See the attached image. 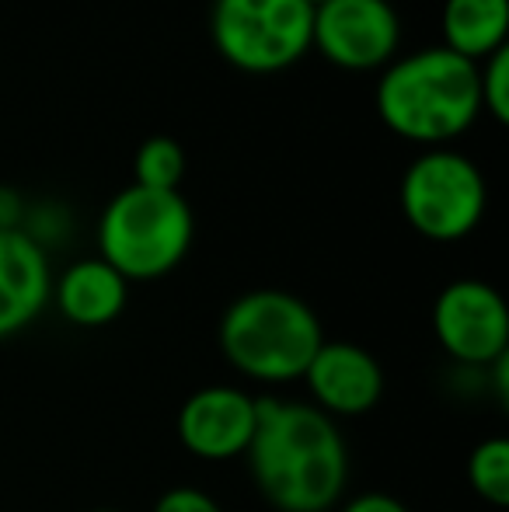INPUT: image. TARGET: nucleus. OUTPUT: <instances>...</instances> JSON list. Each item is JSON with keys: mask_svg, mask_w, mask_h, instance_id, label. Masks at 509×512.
<instances>
[{"mask_svg": "<svg viewBox=\"0 0 509 512\" xmlns=\"http://www.w3.org/2000/svg\"><path fill=\"white\" fill-rule=\"evenodd\" d=\"M304 4H311V7H321V4H328V0H304Z\"/></svg>", "mask_w": 509, "mask_h": 512, "instance_id": "obj_19", "label": "nucleus"}, {"mask_svg": "<svg viewBox=\"0 0 509 512\" xmlns=\"http://www.w3.org/2000/svg\"><path fill=\"white\" fill-rule=\"evenodd\" d=\"M154 512H224L217 502L199 488H171L157 499Z\"/></svg>", "mask_w": 509, "mask_h": 512, "instance_id": "obj_17", "label": "nucleus"}, {"mask_svg": "<svg viewBox=\"0 0 509 512\" xmlns=\"http://www.w3.org/2000/svg\"><path fill=\"white\" fill-rule=\"evenodd\" d=\"M304 380L318 405L335 415H363L384 394L381 363L353 342H321Z\"/></svg>", "mask_w": 509, "mask_h": 512, "instance_id": "obj_11", "label": "nucleus"}, {"mask_svg": "<svg viewBox=\"0 0 509 512\" xmlns=\"http://www.w3.org/2000/svg\"><path fill=\"white\" fill-rule=\"evenodd\" d=\"M53 297L42 244L18 227H0V338L28 328Z\"/></svg>", "mask_w": 509, "mask_h": 512, "instance_id": "obj_10", "label": "nucleus"}, {"mask_svg": "<svg viewBox=\"0 0 509 512\" xmlns=\"http://www.w3.org/2000/svg\"><path fill=\"white\" fill-rule=\"evenodd\" d=\"M377 115L398 140L419 147H450L482 115L478 63L426 46L391 60L374 88Z\"/></svg>", "mask_w": 509, "mask_h": 512, "instance_id": "obj_2", "label": "nucleus"}, {"mask_svg": "<svg viewBox=\"0 0 509 512\" xmlns=\"http://www.w3.org/2000/svg\"><path fill=\"white\" fill-rule=\"evenodd\" d=\"M95 512H119V509H95Z\"/></svg>", "mask_w": 509, "mask_h": 512, "instance_id": "obj_20", "label": "nucleus"}, {"mask_svg": "<svg viewBox=\"0 0 509 512\" xmlns=\"http://www.w3.org/2000/svg\"><path fill=\"white\" fill-rule=\"evenodd\" d=\"M401 14L391 0H328L314 7L311 49L342 70H377L398 56Z\"/></svg>", "mask_w": 509, "mask_h": 512, "instance_id": "obj_7", "label": "nucleus"}, {"mask_svg": "<svg viewBox=\"0 0 509 512\" xmlns=\"http://www.w3.org/2000/svg\"><path fill=\"white\" fill-rule=\"evenodd\" d=\"M478 91L482 112H489L496 122H509V46L478 63Z\"/></svg>", "mask_w": 509, "mask_h": 512, "instance_id": "obj_16", "label": "nucleus"}, {"mask_svg": "<svg viewBox=\"0 0 509 512\" xmlns=\"http://www.w3.org/2000/svg\"><path fill=\"white\" fill-rule=\"evenodd\" d=\"M196 220L182 192L126 185L109 199L98 220V258L126 283L161 279L182 265L192 248Z\"/></svg>", "mask_w": 509, "mask_h": 512, "instance_id": "obj_4", "label": "nucleus"}, {"mask_svg": "<svg viewBox=\"0 0 509 512\" xmlns=\"http://www.w3.org/2000/svg\"><path fill=\"white\" fill-rule=\"evenodd\" d=\"M245 453L255 485L283 512H325L346 488V439L321 408L258 398Z\"/></svg>", "mask_w": 509, "mask_h": 512, "instance_id": "obj_1", "label": "nucleus"}, {"mask_svg": "<svg viewBox=\"0 0 509 512\" xmlns=\"http://www.w3.org/2000/svg\"><path fill=\"white\" fill-rule=\"evenodd\" d=\"M53 297L67 321L102 328L126 310L129 283L102 258H81L63 272L60 283H53Z\"/></svg>", "mask_w": 509, "mask_h": 512, "instance_id": "obj_12", "label": "nucleus"}, {"mask_svg": "<svg viewBox=\"0 0 509 512\" xmlns=\"http://www.w3.org/2000/svg\"><path fill=\"white\" fill-rule=\"evenodd\" d=\"M433 328L440 345L461 363H503L509 345V310L496 286L457 279L436 297Z\"/></svg>", "mask_w": 509, "mask_h": 512, "instance_id": "obj_8", "label": "nucleus"}, {"mask_svg": "<svg viewBox=\"0 0 509 512\" xmlns=\"http://www.w3.org/2000/svg\"><path fill=\"white\" fill-rule=\"evenodd\" d=\"M398 203L412 230L429 241H461L482 223L489 182L468 154L454 147L422 150L405 168Z\"/></svg>", "mask_w": 509, "mask_h": 512, "instance_id": "obj_6", "label": "nucleus"}, {"mask_svg": "<svg viewBox=\"0 0 509 512\" xmlns=\"http://www.w3.org/2000/svg\"><path fill=\"white\" fill-rule=\"evenodd\" d=\"M440 32L450 53L471 63L489 60L509 39V0H443Z\"/></svg>", "mask_w": 509, "mask_h": 512, "instance_id": "obj_13", "label": "nucleus"}, {"mask_svg": "<svg viewBox=\"0 0 509 512\" xmlns=\"http://www.w3.org/2000/svg\"><path fill=\"white\" fill-rule=\"evenodd\" d=\"M314 7L304 0H213L210 39L241 74H279L311 53Z\"/></svg>", "mask_w": 509, "mask_h": 512, "instance_id": "obj_5", "label": "nucleus"}, {"mask_svg": "<svg viewBox=\"0 0 509 512\" xmlns=\"http://www.w3.org/2000/svg\"><path fill=\"white\" fill-rule=\"evenodd\" d=\"M321 321L300 297L283 290H252L224 310L220 349L245 377L283 384L307 373L321 349Z\"/></svg>", "mask_w": 509, "mask_h": 512, "instance_id": "obj_3", "label": "nucleus"}, {"mask_svg": "<svg viewBox=\"0 0 509 512\" xmlns=\"http://www.w3.org/2000/svg\"><path fill=\"white\" fill-rule=\"evenodd\" d=\"M468 481L485 502L509 506V443L506 439H485L471 450Z\"/></svg>", "mask_w": 509, "mask_h": 512, "instance_id": "obj_15", "label": "nucleus"}, {"mask_svg": "<svg viewBox=\"0 0 509 512\" xmlns=\"http://www.w3.org/2000/svg\"><path fill=\"white\" fill-rule=\"evenodd\" d=\"M342 512H408L405 506H401L398 499H391V495H360V499H353Z\"/></svg>", "mask_w": 509, "mask_h": 512, "instance_id": "obj_18", "label": "nucleus"}, {"mask_svg": "<svg viewBox=\"0 0 509 512\" xmlns=\"http://www.w3.org/2000/svg\"><path fill=\"white\" fill-rule=\"evenodd\" d=\"M185 178V150L171 136H150L136 147L133 157V185L143 189L175 192Z\"/></svg>", "mask_w": 509, "mask_h": 512, "instance_id": "obj_14", "label": "nucleus"}, {"mask_svg": "<svg viewBox=\"0 0 509 512\" xmlns=\"http://www.w3.org/2000/svg\"><path fill=\"white\" fill-rule=\"evenodd\" d=\"M255 432V398L234 387H203L178 411V439L199 460H231Z\"/></svg>", "mask_w": 509, "mask_h": 512, "instance_id": "obj_9", "label": "nucleus"}]
</instances>
